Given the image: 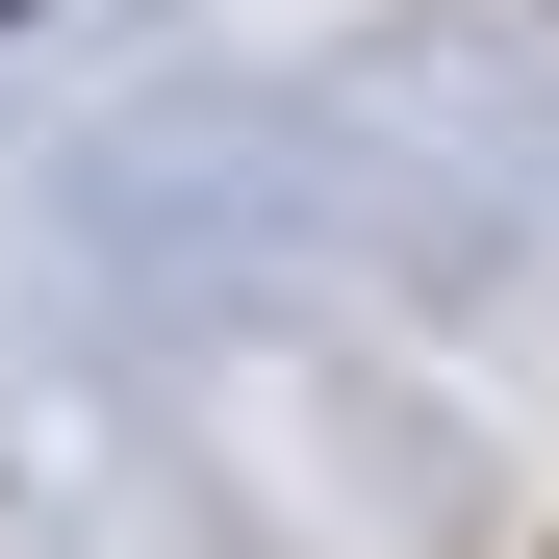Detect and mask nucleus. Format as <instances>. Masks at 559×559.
Segmentation results:
<instances>
[]
</instances>
